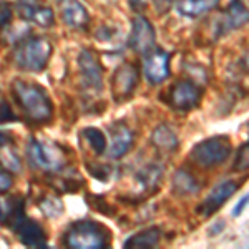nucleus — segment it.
<instances>
[{"instance_id":"nucleus-5","label":"nucleus","mask_w":249,"mask_h":249,"mask_svg":"<svg viewBox=\"0 0 249 249\" xmlns=\"http://www.w3.org/2000/svg\"><path fill=\"white\" fill-rule=\"evenodd\" d=\"M231 155V140L224 135L211 136L196 143L191 150V160L203 168H213L224 163Z\"/></svg>"},{"instance_id":"nucleus-27","label":"nucleus","mask_w":249,"mask_h":249,"mask_svg":"<svg viewBox=\"0 0 249 249\" xmlns=\"http://www.w3.org/2000/svg\"><path fill=\"white\" fill-rule=\"evenodd\" d=\"M85 166H87V171L102 183L110 181V178L113 176V170H115V168L110 166V164H95L90 161H87Z\"/></svg>"},{"instance_id":"nucleus-10","label":"nucleus","mask_w":249,"mask_h":249,"mask_svg":"<svg viewBox=\"0 0 249 249\" xmlns=\"http://www.w3.org/2000/svg\"><path fill=\"white\" fill-rule=\"evenodd\" d=\"M170 58L171 55L163 48H151L144 53L143 71L151 85H160L170 77Z\"/></svg>"},{"instance_id":"nucleus-36","label":"nucleus","mask_w":249,"mask_h":249,"mask_svg":"<svg viewBox=\"0 0 249 249\" xmlns=\"http://www.w3.org/2000/svg\"><path fill=\"white\" fill-rule=\"evenodd\" d=\"M22 5H35L37 3V0H18Z\"/></svg>"},{"instance_id":"nucleus-14","label":"nucleus","mask_w":249,"mask_h":249,"mask_svg":"<svg viewBox=\"0 0 249 249\" xmlns=\"http://www.w3.org/2000/svg\"><path fill=\"white\" fill-rule=\"evenodd\" d=\"M164 178V168L158 163H150L140 168L135 175V184L142 196H151L161 186Z\"/></svg>"},{"instance_id":"nucleus-29","label":"nucleus","mask_w":249,"mask_h":249,"mask_svg":"<svg viewBox=\"0 0 249 249\" xmlns=\"http://www.w3.org/2000/svg\"><path fill=\"white\" fill-rule=\"evenodd\" d=\"M15 120H18V116L14 113L9 102H7L5 98H0V123L5 124V123L15 122Z\"/></svg>"},{"instance_id":"nucleus-20","label":"nucleus","mask_w":249,"mask_h":249,"mask_svg":"<svg viewBox=\"0 0 249 249\" xmlns=\"http://www.w3.org/2000/svg\"><path fill=\"white\" fill-rule=\"evenodd\" d=\"M199 190H201V184L193 173L186 171L184 168H179L175 173L171 181V191L175 196H181V198L183 196H193L198 195Z\"/></svg>"},{"instance_id":"nucleus-32","label":"nucleus","mask_w":249,"mask_h":249,"mask_svg":"<svg viewBox=\"0 0 249 249\" xmlns=\"http://www.w3.org/2000/svg\"><path fill=\"white\" fill-rule=\"evenodd\" d=\"M246 204H248V195H244L243 198L239 199V203L234 206V210H232V216H239L241 213H243V210H244V206H246Z\"/></svg>"},{"instance_id":"nucleus-2","label":"nucleus","mask_w":249,"mask_h":249,"mask_svg":"<svg viewBox=\"0 0 249 249\" xmlns=\"http://www.w3.org/2000/svg\"><path fill=\"white\" fill-rule=\"evenodd\" d=\"M111 243V231L91 219H78L67 228L63 244L73 249H105Z\"/></svg>"},{"instance_id":"nucleus-35","label":"nucleus","mask_w":249,"mask_h":249,"mask_svg":"<svg viewBox=\"0 0 249 249\" xmlns=\"http://www.w3.org/2000/svg\"><path fill=\"white\" fill-rule=\"evenodd\" d=\"M223 228H224V223H223V221H219V226H216V224H213V228H211V230H210V236H213V232H219L221 230H223Z\"/></svg>"},{"instance_id":"nucleus-22","label":"nucleus","mask_w":249,"mask_h":249,"mask_svg":"<svg viewBox=\"0 0 249 249\" xmlns=\"http://www.w3.org/2000/svg\"><path fill=\"white\" fill-rule=\"evenodd\" d=\"M219 5V0H181L178 2L176 9L184 17H201V15L208 14V12L214 10Z\"/></svg>"},{"instance_id":"nucleus-12","label":"nucleus","mask_w":249,"mask_h":249,"mask_svg":"<svg viewBox=\"0 0 249 249\" xmlns=\"http://www.w3.org/2000/svg\"><path fill=\"white\" fill-rule=\"evenodd\" d=\"M155 29L150 20L136 15L131 23V34L128 38V45L136 53H148L151 48H155Z\"/></svg>"},{"instance_id":"nucleus-18","label":"nucleus","mask_w":249,"mask_h":249,"mask_svg":"<svg viewBox=\"0 0 249 249\" xmlns=\"http://www.w3.org/2000/svg\"><path fill=\"white\" fill-rule=\"evenodd\" d=\"M151 144H153L160 153H173L179 146L178 133H176L171 124L161 123L151 133Z\"/></svg>"},{"instance_id":"nucleus-19","label":"nucleus","mask_w":249,"mask_h":249,"mask_svg":"<svg viewBox=\"0 0 249 249\" xmlns=\"http://www.w3.org/2000/svg\"><path fill=\"white\" fill-rule=\"evenodd\" d=\"M17 12L20 18L37 23L38 27H43V29H48L55 23V15L50 7H38L37 3L35 5H22L20 3Z\"/></svg>"},{"instance_id":"nucleus-13","label":"nucleus","mask_w":249,"mask_h":249,"mask_svg":"<svg viewBox=\"0 0 249 249\" xmlns=\"http://www.w3.org/2000/svg\"><path fill=\"white\" fill-rule=\"evenodd\" d=\"M238 190H239V183L232 181V179H224V181L218 183L210 191V195L204 198V201L198 206V213L203 216L214 214Z\"/></svg>"},{"instance_id":"nucleus-33","label":"nucleus","mask_w":249,"mask_h":249,"mask_svg":"<svg viewBox=\"0 0 249 249\" xmlns=\"http://www.w3.org/2000/svg\"><path fill=\"white\" fill-rule=\"evenodd\" d=\"M128 2H130V7L133 10H143V9H146L150 0H128Z\"/></svg>"},{"instance_id":"nucleus-9","label":"nucleus","mask_w":249,"mask_h":249,"mask_svg":"<svg viewBox=\"0 0 249 249\" xmlns=\"http://www.w3.org/2000/svg\"><path fill=\"white\" fill-rule=\"evenodd\" d=\"M138 87V67L133 63H122L111 75V96L116 103H123L133 96Z\"/></svg>"},{"instance_id":"nucleus-4","label":"nucleus","mask_w":249,"mask_h":249,"mask_svg":"<svg viewBox=\"0 0 249 249\" xmlns=\"http://www.w3.org/2000/svg\"><path fill=\"white\" fill-rule=\"evenodd\" d=\"M29 161L43 173H57L67 166V150L58 143L45 140H30L27 146Z\"/></svg>"},{"instance_id":"nucleus-16","label":"nucleus","mask_w":249,"mask_h":249,"mask_svg":"<svg viewBox=\"0 0 249 249\" xmlns=\"http://www.w3.org/2000/svg\"><path fill=\"white\" fill-rule=\"evenodd\" d=\"M45 181L57 193H75L83 186V178L80 173L68 166L57 173H45Z\"/></svg>"},{"instance_id":"nucleus-11","label":"nucleus","mask_w":249,"mask_h":249,"mask_svg":"<svg viewBox=\"0 0 249 249\" xmlns=\"http://www.w3.org/2000/svg\"><path fill=\"white\" fill-rule=\"evenodd\" d=\"M108 133H110V142H107L105 150L108 158L120 160L124 155H128V151L131 150L135 142L133 131L123 122H115L111 126H108Z\"/></svg>"},{"instance_id":"nucleus-28","label":"nucleus","mask_w":249,"mask_h":249,"mask_svg":"<svg viewBox=\"0 0 249 249\" xmlns=\"http://www.w3.org/2000/svg\"><path fill=\"white\" fill-rule=\"evenodd\" d=\"M248 148H249L248 143H244L239 146L238 155H236V160H234V164H232V170L234 171L248 170Z\"/></svg>"},{"instance_id":"nucleus-30","label":"nucleus","mask_w":249,"mask_h":249,"mask_svg":"<svg viewBox=\"0 0 249 249\" xmlns=\"http://www.w3.org/2000/svg\"><path fill=\"white\" fill-rule=\"evenodd\" d=\"M12 18H14V10L12 5L7 2H0V29H5L10 25Z\"/></svg>"},{"instance_id":"nucleus-25","label":"nucleus","mask_w":249,"mask_h":249,"mask_svg":"<svg viewBox=\"0 0 249 249\" xmlns=\"http://www.w3.org/2000/svg\"><path fill=\"white\" fill-rule=\"evenodd\" d=\"M38 208L47 218H58V216L63 214V201L58 198L57 195L52 196H43L38 201Z\"/></svg>"},{"instance_id":"nucleus-24","label":"nucleus","mask_w":249,"mask_h":249,"mask_svg":"<svg viewBox=\"0 0 249 249\" xmlns=\"http://www.w3.org/2000/svg\"><path fill=\"white\" fill-rule=\"evenodd\" d=\"M0 166H2L3 170L10 171L12 175L22 171V160H20L18 153L9 143L0 144Z\"/></svg>"},{"instance_id":"nucleus-37","label":"nucleus","mask_w":249,"mask_h":249,"mask_svg":"<svg viewBox=\"0 0 249 249\" xmlns=\"http://www.w3.org/2000/svg\"><path fill=\"white\" fill-rule=\"evenodd\" d=\"M3 223V201L0 199V224Z\"/></svg>"},{"instance_id":"nucleus-21","label":"nucleus","mask_w":249,"mask_h":249,"mask_svg":"<svg viewBox=\"0 0 249 249\" xmlns=\"http://www.w3.org/2000/svg\"><path fill=\"white\" fill-rule=\"evenodd\" d=\"M161 236H163V231L160 230L158 226L146 228V230L136 232V234H131L130 238L123 243V248H126V249H131V248H136V249L155 248V246H158Z\"/></svg>"},{"instance_id":"nucleus-3","label":"nucleus","mask_w":249,"mask_h":249,"mask_svg":"<svg viewBox=\"0 0 249 249\" xmlns=\"http://www.w3.org/2000/svg\"><path fill=\"white\" fill-rule=\"evenodd\" d=\"M52 57V43L43 37L22 38L15 47V65L25 71H42Z\"/></svg>"},{"instance_id":"nucleus-7","label":"nucleus","mask_w":249,"mask_h":249,"mask_svg":"<svg viewBox=\"0 0 249 249\" xmlns=\"http://www.w3.org/2000/svg\"><path fill=\"white\" fill-rule=\"evenodd\" d=\"M201 95L203 90L193 80H178L170 87L164 103L176 111H191L199 105Z\"/></svg>"},{"instance_id":"nucleus-6","label":"nucleus","mask_w":249,"mask_h":249,"mask_svg":"<svg viewBox=\"0 0 249 249\" xmlns=\"http://www.w3.org/2000/svg\"><path fill=\"white\" fill-rule=\"evenodd\" d=\"M7 228H10L18 236L20 243L29 248H47V234L42 224L25 214V208L18 210L7 221Z\"/></svg>"},{"instance_id":"nucleus-8","label":"nucleus","mask_w":249,"mask_h":249,"mask_svg":"<svg viewBox=\"0 0 249 249\" xmlns=\"http://www.w3.org/2000/svg\"><path fill=\"white\" fill-rule=\"evenodd\" d=\"M78 68L82 87L88 95H100L103 91V68L91 50L83 48L78 55Z\"/></svg>"},{"instance_id":"nucleus-1","label":"nucleus","mask_w":249,"mask_h":249,"mask_svg":"<svg viewBox=\"0 0 249 249\" xmlns=\"http://www.w3.org/2000/svg\"><path fill=\"white\" fill-rule=\"evenodd\" d=\"M12 93L20 111L29 123L47 124L53 118V103L50 96L37 83L15 80L12 83Z\"/></svg>"},{"instance_id":"nucleus-31","label":"nucleus","mask_w":249,"mask_h":249,"mask_svg":"<svg viewBox=\"0 0 249 249\" xmlns=\"http://www.w3.org/2000/svg\"><path fill=\"white\" fill-rule=\"evenodd\" d=\"M12 186H14V175L0 166V195L7 193Z\"/></svg>"},{"instance_id":"nucleus-34","label":"nucleus","mask_w":249,"mask_h":249,"mask_svg":"<svg viewBox=\"0 0 249 249\" xmlns=\"http://www.w3.org/2000/svg\"><path fill=\"white\" fill-rule=\"evenodd\" d=\"M12 142V138L9 135H5V133H2L0 131V144H7V143H10Z\"/></svg>"},{"instance_id":"nucleus-26","label":"nucleus","mask_w":249,"mask_h":249,"mask_svg":"<svg viewBox=\"0 0 249 249\" xmlns=\"http://www.w3.org/2000/svg\"><path fill=\"white\" fill-rule=\"evenodd\" d=\"M87 203L90 204L91 210L102 213V214H105V216H115V213H116V210L107 201V198L103 195H90V196H87Z\"/></svg>"},{"instance_id":"nucleus-15","label":"nucleus","mask_w":249,"mask_h":249,"mask_svg":"<svg viewBox=\"0 0 249 249\" xmlns=\"http://www.w3.org/2000/svg\"><path fill=\"white\" fill-rule=\"evenodd\" d=\"M248 22V9L241 0H232L221 15L218 23H216V35L214 37H221V35L228 34L231 30H236L243 27Z\"/></svg>"},{"instance_id":"nucleus-17","label":"nucleus","mask_w":249,"mask_h":249,"mask_svg":"<svg viewBox=\"0 0 249 249\" xmlns=\"http://www.w3.org/2000/svg\"><path fill=\"white\" fill-rule=\"evenodd\" d=\"M62 20L70 29H85L90 22V15L82 2L78 0H63Z\"/></svg>"},{"instance_id":"nucleus-23","label":"nucleus","mask_w":249,"mask_h":249,"mask_svg":"<svg viewBox=\"0 0 249 249\" xmlns=\"http://www.w3.org/2000/svg\"><path fill=\"white\" fill-rule=\"evenodd\" d=\"M80 138L85 140L88 146L91 148V151L96 155V156H102L105 155V150H107V136L103 133L100 128H95V126H88V128H83L80 131Z\"/></svg>"}]
</instances>
